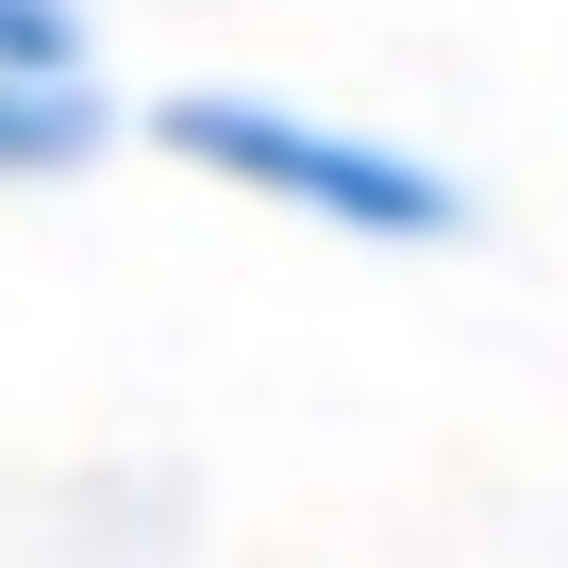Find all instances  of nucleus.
Returning a JSON list of instances; mask_svg holds the SVG:
<instances>
[{
    "mask_svg": "<svg viewBox=\"0 0 568 568\" xmlns=\"http://www.w3.org/2000/svg\"><path fill=\"white\" fill-rule=\"evenodd\" d=\"M151 134H168L184 168H217V184L284 201V217H318V234H368V251H452V234H468V184H452V168H418V151H385V134H352V118H284V101L184 84Z\"/></svg>",
    "mask_w": 568,
    "mask_h": 568,
    "instance_id": "1",
    "label": "nucleus"
},
{
    "mask_svg": "<svg viewBox=\"0 0 568 568\" xmlns=\"http://www.w3.org/2000/svg\"><path fill=\"white\" fill-rule=\"evenodd\" d=\"M101 151V101L84 84H0V184H51Z\"/></svg>",
    "mask_w": 568,
    "mask_h": 568,
    "instance_id": "2",
    "label": "nucleus"
},
{
    "mask_svg": "<svg viewBox=\"0 0 568 568\" xmlns=\"http://www.w3.org/2000/svg\"><path fill=\"white\" fill-rule=\"evenodd\" d=\"M0 84H84V0H0Z\"/></svg>",
    "mask_w": 568,
    "mask_h": 568,
    "instance_id": "3",
    "label": "nucleus"
}]
</instances>
